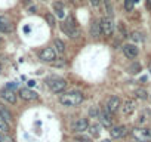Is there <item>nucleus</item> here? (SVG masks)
<instances>
[{
    "instance_id": "nucleus-6",
    "label": "nucleus",
    "mask_w": 151,
    "mask_h": 142,
    "mask_svg": "<svg viewBox=\"0 0 151 142\" xmlns=\"http://www.w3.org/2000/svg\"><path fill=\"white\" fill-rule=\"evenodd\" d=\"M39 58L43 61V62H53L56 59V53L52 47H45L43 50H40L39 53Z\"/></svg>"
},
{
    "instance_id": "nucleus-39",
    "label": "nucleus",
    "mask_w": 151,
    "mask_h": 142,
    "mask_svg": "<svg viewBox=\"0 0 151 142\" xmlns=\"http://www.w3.org/2000/svg\"><path fill=\"white\" fill-rule=\"evenodd\" d=\"M0 71H2V62H0Z\"/></svg>"
},
{
    "instance_id": "nucleus-26",
    "label": "nucleus",
    "mask_w": 151,
    "mask_h": 142,
    "mask_svg": "<svg viewBox=\"0 0 151 142\" xmlns=\"http://www.w3.org/2000/svg\"><path fill=\"white\" fill-rule=\"evenodd\" d=\"M99 113H101V111H99L96 107H92V108L89 110V115L93 117V118H98V117H99Z\"/></svg>"
},
{
    "instance_id": "nucleus-37",
    "label": "nucleus",
    "mask_w": 151,
    "mask_h": 142,
    "mask_svg": "<svg viewBox=\"0 0 151 142\" xmlns=\"http://www.w3.org/2000/svg\"><path fill=\"white\" fill-rule=\"evenodd\" d=\"M2 139H3V133H0V142H2Z\"/></svg>"
},
{
    "instance_id": "nucleus-18",
    "label": "nucleus",
    "mask_w": 151,
    "mask_h": 142,
    "mask_svg": "<svg viewBox=\"0 0 151 142\" xmlns=\"http://www.w3.org/2000/svg\"><path fill=\"white\" fill-rule=\"evenodd\" d=\"M0 115H2L8 123H11V121H12V114H11V111H9V110H6L5 107H0Z\"/></svg>"
},
{
    "instance_id": "nucleus-2",
    "label": "nucleus",
    "mask_w": 151,
    "mask_h": 142,
    "mask_svg": "<svg viewBox=\"0 0 151 142\" xmlns=\"http://www.w3.org/2000/svg\"><path fill=\"white\" fill-rule=\"evenodd\" d=\"M47 86L53 93H61L67 87V82L64 79H59V77H50L47 80Z\"/></svg>"
},
{
    "instance_id": "nucleus-15",
    "label": "nucleus",
    "mask_w": 151,
    "mask_h": 142,
    "mask_svg": "<svg viewBox=\"0 0 151 142\" xmlns=\"http://www.w3.org/2000/svg\"><path fill=\"white\" fill-rule=\"evenodd\" d=\"M12 30V25L11 22L5 18V16H0V31H5V33H9Z\"/></svg>"
},
{
    "instance_id": "nucleus-38",
    "label": "nucleus",
    "mask_w": 151,
    "mask_h": 142,
    "mask_svg": "<svg viewBox=\"0 0 151 142\" xmlns=\"http://www.w3.org/2000/svg\"><path fill=\"white\" fill-rule=\"evenodd\" d=\"M101 142H111L110 139H104V141H101Z\"/></svg>"
},
{
    "instance_id": "nucleus-14",
    "label": "nucleus",
    "mask_w": 151,
    "mask_h": 142,
    "mask_svg": "<svg viewBox=\"0 0 151 142\" xmlns=\"http://www.w3.org/2000/svg\"><path fill=\"white\" fill-rule=\"evenodd\" d=\"M135 107H136V104H135L133 99H126L124 104H123V107H122L123 114H124V115H130V114L135 111Z\"/></svg>"
},
{
    "instance_id": "nucleus-28",
    "label": "nucleus",
    "mask_w": 151,
    "mask_h": 142,
    "mask_svg": "<svg viewBox=\"0 0 151 142\" xmlns=\"http://www.w3.org/2000/svg\"><path fill=\"white\" fill-rule=\"evenodd\" d=\"M119 30L122 31L123 37H127V36H129V34H127V31H126V28H124V22H119Z\"/></svg>"
},
{
    "instance_id": "nucleus-25",
    "label": "nucleus",
    "mask_w": 151,
    "mask_h": 142,
    "mask_svg": "<svg viewBox=\"0 0 151 142\" xmlns=\"http://www.w3.org/2000/svg\"><path fill=\"white\" fill-rule=\"evenodd\" d=\"M133 5H135V0H126V2H124V9H126L127 12H132Z\"/></svg>"
},
{
    "instance_id": "nucleus-7",
    "label": "nucleus",
    "mask_w": 151,
    "mask_h": 142,
    "mask_svg": "<svg viewBox=\"0 0 151 142\" xmlns=\"http://www.w3.org/2000/svg\"><path fill=\"white\" fill-rule=\"evenodd\" d=\"M99 121H101V126H104V127H111L113 126V115H111V113L107 110V107L99 113Z\"/></svg>"
},
{
    "instance_id": "nucleus-4",
    "label": "nucleus",
    "mask_w": 151,
    "mask_h": 142,
    "mask_svg": "<svg viewBox=\"0 0 151 142\" xmlns=\"http://www.w3.org/2000/svg\"><path fill=\"white\" fill-rule=\"evenodd\" d=\"M62 31L68 36V37H73V39H77L79 36H80V30L76 27L74 24H73V21H70V19H67L65 22H62Z\"/></svg>"
},
{
    "instance_id": "nucleus-19",
    "label": "nucleus",
    "mask_w": 151,
    "mask_h": 142,
    "mask_svg": "<svg viewBox=\"0 0 151 142\" xmlns=\"http://www.w3.org/2000/svg\"><path fill=\"white\" fill-rule=\"evenodd\" d=\"M104 2V8H105V12L108 16H113L114 15V9H113V5H111V0H102Z\"/></svg>"
},
{
    "instance_id": "nucleus-24",
    "label": "nucleus",
    "mask_w": 151,
    "mask_h": 142,
    "mask_svg": "<svg viewBox=\"0 0 151 142\" xmlns=\"http://www.w3.org/2000/svg\"><path fill=\"white\" fill-rule=\"evenodd\" d=\"M130 39H132L133 42H144V36H142L141 33H138V31H135V33H132V36H130Z\"/></svg>"
},
{
    "instance_id": "nucleus-10",
    "label": "nucleus",
    "mask_w": 151,
    "mask_h": 142,
    "mask_svg": "<svg viewBox=\"0 0 151 142\" xmlns=\"http://www.w3.org/2000/svg\"><path fill=\"white\" fill-rule=\"evenodd\" d=\"M119 108H120V98L119 96H111L107 102V110L111 114H114V113H117Z\"/></svg>"
},
{
    "instance_id": "nucleus-5",
    "label": "nucleus",
    "mask_w": 151,
    "mask_h": 142,
    "mask_svg": "<svg viewBox=\"0 0 151 142\" xmlns=\"http://www.w3.org/2000/svg\"><path fill=\"white\" fill-rule=\"evenodd\" d=\"M101 31L105 36H111L113 34V31H114V22H113V18L111 16H104L101 19Z\"/></svg>"
},
{
    "instance_id": "nucleus-36",
    "label": "nucleus",
    "mask_w": 151,
    "mask_h": 142,
    "mask_svg": "<svg viewBox=\"0 0 151 142\" xmlns=\"http://www.w3.org/2000/svg\"><path fill=\"white\" fill-rule=\"evenodd\" d=\"M147 9L151 12V0H147Z\"/></svg>"
},
{
    "instance_id": "nucleus-41",
    "label": "nucleus",
    "mask_w": 151,
    "mask_h": 142,
    "mask_svg": "<svg viewBox=\"0 0 151 142\" xmlns=\"http://www.w3.org/2000/svg\"><path fill=\"white\" fill-rule=\"evenodd\" d=\"M76 142H82V141H76Z\"/></svg>"
},
{
    "instance_id": "nucleus-13",
    "label": "nucleus",
    "mask_w": 151,
    "mask_h": 142,
    "mask_svg": "<svg viewBox=\"0 0 151 142\" xmlns=\"http://www.w3.org/2000/svg\"><path fill=\"white\" fill-rule=\"evenodd\" d=\"M73 129H74V132H85V130H88L89 129V123H88V118H79L77 121L74 123V126H73Z\"/></svg>"
},
{
    "instance_id": "nucleus-12",
    "label": "nucleus",
    "mask_w": 151,
    "mask_h": 142,
    "mask_svg": "<svg viewBox=\"0 0 151 142\" xmlns=\"http://www.w3.org/2000/svg\"><path fill=\"white\" fill-rule=\"evenodd\" d=\"M0 96H2L5 101H8L9 104H15L17 102V95L14 90H9V89H2V92H0Z\"/></svg>"
},
{
    "instance_id": "nucleus-29",
    "label": "nucleus",
    "mask_w": 151,
    "mask_h": 142,
    "mask_svg": "<svg viewBox=\"0 0 151 142\" xmlns=\"http://www.w3.org/2000/svg\"><path fill=\"white\" fill-rule=\"evenodd\" d=\"M52 64H53V67H64V65H65V61H64V59H61V61H53Z\"/></svg>"
},
{
    "instance_id": "nucleus-30",
    "label": "nucleus",
    "mask_w": 151,
    "mask_h": 142,
    "mask_svg": "<svg viewBox=\"0 0 151 142\" xmlns=\"http://www.w3.org/2000/svg\"><path fill=\"white\" fill-rule=\"evenodd\" d=\"M2 142H14V139H12L9 135H3V139H2Z\"/></svg>"
},
{
    "instance_id": "nucleus-21",
    "label": "nucleus",
    "mask_w": 151,
    "mask_h": 142,
    "mask_svg": "<svg viewBox=\"0 0 151 142\" xmlns=\"http://www.w3.org/2000/svg\"><path fill=\"white\" fill-rule=\"evenodd\" d=\"M135 95H136V98H138V99H141V101L148 99V93H147V90H145V89H138V90L135 92Z\"/></svg>"
},
{
    "instance_id": "nucleus-35",
    "label": "nucleus",
    "mask_w": 151,
    "mask_h": 142,
    "mask_svg": "<svg viewBox=\"0 0 151 142\" xmlns=\"http://www.w3.org/2000/svg\"><path fill=\"white\" fill-rule=\"evenodd\" d=\"M33 86H36V82L34 80H28V87H33Z\"/></svg>"
},
{
    "instance_id": "nucleus-16",
    "label": "nucleus",
    "mask_w": 151,
    "mask_h": 142,
    "mask_svg": "<svg viewBox=\"0 0 151 142\" xmlns=\"http://www.w3.org/2000/svg\"><path fill=\"white\" fill-rule=\"evenodd\" d=\"M101 33H102L101 31V24H98L96 21H92V24H91V34L93 37H98Z\"/></svg>"
},
{
    "instance_id": "nucleus-32",
    "label": "nucleus",
    "mask_w": 151,
    "mask_h": 142,
    "mask_svg": "<svg viewBox=\"0 0 151 142\" xmlns=\"http://www.w3.org/2000/svg\"><path fill=\"white\" fill-rule=\"evenodd\" d=\"M56 15H58V18H64V9H59V11H56Z\"/></svg>"
},
{
    "instance_id": "nucleus-23",
    "label": "nucleus",
    "mask_w": 151,
    "mask_h": 142,
    "mask_svg": "<svg viewBox=\"0 0 151 142\" xmlns=\"http://www.w3.org/2000/svg\"><path fill=\"white\" fill-rule=\"evenodd\" d=\"M0 130H3V132H9V123L0 115Z\"/></svg>"
},
{
    "instance_id": "nucleus-27",
    "label": "nucleus",
    "mask_w": 151,
    "mask_h": 142,
    "mask_svg": "<svg viewBox=\"0 0 151 142\" xmlns=\"http://www.w3.org/2000/svg\"><path fill=\"white\" fill-rule=\"evenodd\" d=\"M46 21H47L49 27H55V18H53L52 14H47V15H46Z\"/></svg>"
},
{
    "instance_id": "nucleus-33",
    "label": "nucleus",
    "mask_w": 151,
    "mask_h": 142,
    "mask_svg": "<svg viewBox=\"0 0 151 142\" xmlns=\"http://www.w3.org/2000/svg\"><path fill=\"white\" fill-rule=\"evenodd\" d=\"M89 2H91V5H92V6H95V8H96V6L99 5L101 0H89Z\"/></svg>"
},
{
    "instance_id": "nucleus-34",
    "label": "nucleus",
    "mask_w": 151,
    "mask_h": 142,
    "mask_svg": "<svg viewBox=\"0 0 151 142\" xmlns=\"http://www.w3.org/2000/svg\"><path fill=\"white\" fill-rule=\"evenodd\" d=\"M53 8H55V11H59V9H62V3H58V2H56V3L53 5Z\"/></svg>"
},
{
    "instance_id": "nucleus-40",
    "label": "nucleus",
    "mask_w": 151,
    "mask_h": 142,
    "mask_svg": "<svg viewBox=\"0 0 151 142\" xmlns=\"http://www.w3.org/2000/svg\"><path fill=\"white\" fill-rule=\"evenodd\" d=\"M138 2H139V0H135V3H138Z\"/></svg>"
},
{
    "instance_id": "nucleus-17",
    "label": "nucleus",
    "mask_w": 151,
    "mask_h": 142,
    "mask_svg": "<svg viewBox=\"0 0 151 142\" xmlns=\"http://www.w3.org/2000/svg\"><path fill=\"white\" fill-rule=\"evenodd\" d=\"M89 133L92 138H98L101 135V124H92L89 126Z\"/></svg>"
},
{
    "instance_id": "nucleus-3",
    "label": "nucleus",
    "mask_w": 151,
    "mask_h": 142,
    "mask_svg": "<svg viewBox=\"0 0 151 142\" xmlns=\"http://www.w3.org/2000/svg\"><path fill=\"white\" fill-rule=\"evenodd\" d=\"M132 135L139 142H150L151 141V130L147 129V127H135L132 130Z\"/></svg>"
},
{
    "instance_id": "nucleus-22",
    "label": "nucleus",
    "mask_w": 151,
    "mask_h": 142,
    "mask_svg": "<svg viewBox=\"0 0 151 142\" xmlns=\"http://www.w3.org/2000/svg\"><path fill=\"white\" fill-rule=\"evenodd\" d=\"M142 70V67H141V64H138V62H135V64H132L130 67H129V73L130 74H136V73H139V71Z\"/></svg>"
},
{
    "instance_id": "nucleus-11",
    "label": "nucleus",
    "mask_w": 151,
    "mask_h": 142,
    "mask_svg": "<svg viewBox=\"0 0 151 142\" xmlns=\"http://www.w3.org/2000/svg\"><path fill=\"white\" fill-rule=\"evenodd\" d=\"M126 133H127V127H126L124 124H120V126H116V127L111 129V138H113V139H120V138H123Z\"/></svg>"
},
{
    "instance_id": "nucleus-1",
    "label": "nucleus",
    "mask_w": 151,
    "mask_h": 142,
    "mask_svg": "<svg viewBox=\"0 0 151 142\" xmlns=\"http://www.w3.org/2000/svg\"><path fill=\"white\" fill-rule=\"evenodd\" d=\"M83 95L80 92H68L59 96V102L64 107H76V105H80L83 102Z\"/></svg>"
},
{
    "instance_id": "nucleus-20",
    "label": "nucleus",
    "mask_w": 151,
    "mask_h": 142,
    "mask_svg": "<svg viewBox=\"0 0 151 142\" xmlns=\"http://www.w3.org/2000/svg\"><path fill=\"white\" fill-rule=\"evenodd\" d=\"M53 44H55V47H56L58 53H64V52H65V44H64V42H62V40H59V39H55Z\"/></svg>"
},
{
    "instance_id": "nucleus-8",
    "label": "nucleus",
    "mask_w": 151,
    "mask_h": 142,
    "mask_svg": "<svg viewBox=\"0 0 151 142\" xmlns=\"http://www.w3.org/2000/svg\"><path fill=\"white\" fill-rule=\"evenodd\" d=\"M123 53L126 55V58H129V59H133V58H136V56H138V53H139V49H138L135 44H132V43H127V44H124V46H123Z\"/></svg>"
},
{
    "instance_id": "nucleus-42",
    "label": "nucleus",
    "mask_w": 151,
    "mask_h": 142,
    "mask_svg": "<svg viewBox=\"0 0 151 142\" xmlns=\"http://www.w3.org/2000/svg\"><path fill=\"white\" fill-rule=\"evenodd\" d=\"M0 42H2V37H0Z\"/></svg>"
},
{
    "instance_id": "nucleus-9",
    "label": "nucleus",
    "mask_w": 151,
    "mask_h": 142,
    "mask_svg": "<svg viewBox=\"0 0 151 142\" xmlns=\"http://www.w3.org/2000/svg\"><path fill=\"white\" fill-rule=\"evenodd\" d=\"M19 96L25 101H36L39 95L34 90H31L30 87H22V89H19Z\"/></svg>"
},
{
    "instance_id": "nucleus-31",
    "label": "nucleus",
    "mask_w": 151,
    "mask_h": 142,
    "mask_svg": "<svg viewBox=\"0 0 151 142\" xmlns=\"http://www.w3.org/2000/svg\"><path fill=\"white\" fill-rule=\"evenodd\" d=\"M6 89H9V90L17 89V83H8V85H6Z\"/></svg>"
},
{
    "instance_id": "nucleus-43",
    "label": "nucleus",
    "mask_w": 151,
    "mask_h": 142,
    "mask_svg": "<svg viewBox=\"0 0 151 142\" xmlns=\"http://www.w3.org/2000/svg\"><path fill=\"white\" fill-rule=\"evenodd\" d=\"M136 142H139V141H136Z\"/></svg>"
}]
</instances>
